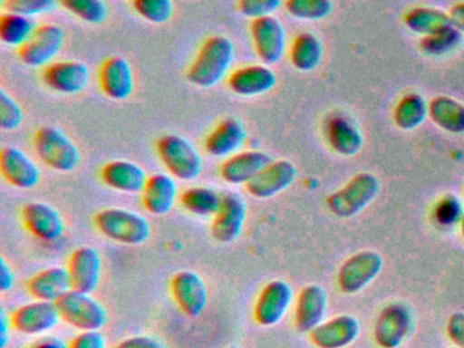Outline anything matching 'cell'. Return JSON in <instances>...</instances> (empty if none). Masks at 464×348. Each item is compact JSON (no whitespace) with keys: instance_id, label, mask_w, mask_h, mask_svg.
<instances>
[{"instance_id":"obj_34","label":"cell","mask_w":464,"mask_h":348,"mask_svg":"<svg viewBox=\"0 0 464 348\" xmlns=\"http://www.w3.org/2000/svg\"><path fill=\"white\" fill-rule=\"evenodd\" d=\"M31 16L5 13L0 16V41L9 46L21 48L36 30Z\"/></svg>"},{"instance_id":"obj_37","label":"cell","mask_w":464,"mask_h":348,"mask_svg":"<svg viewBox=\"0 0 464 348\" xmlns=\"http://www.w3.org/2000/svg\"><path fill=\"white\" fill-rule=\"evenodd\" d=\"M285 7L290 15L305 21H319L333 11L331 0H285Z\"/></svg>"},{"instance_id":"obj_30","label":"cell","mask_w":464,"mask_h":348,"mask_svg":"<svg viewBox=\"0 0 464 348\" xmlns=\"http://www.w3.org/2000/svg\"><path fill=\"white\" fill-rule=\"evenodd\" d=\"M429 116L431 121L455 135L464 133V105L455 98L439 95L429 103Z\"/></svg>"},{"instance_id":"obj_28","label":"cell","mask_w":464,"mask_h":348,"mask_svg":"<svg viewBox=\"0 0 464 348\" xmlns=\"http://www.w3.org/2000/svg\"><path fill=\"white\" fill-rule=\"evenodd\" d=\"M178 185L175 177L156 173L149 177L142 190V203L153 215H165L175 206Z\"/></svg>"},{"instance_id":"obj_36","label":"cell","mask_w":464,"mask_h":348,"mask_svg":"<svg viewBox=\"0 0 464 348\" xmlns=\"http://www.w3.org/2000/svg\"><path fill=\"white\" fill-rule=\"evenodd\" d=\"M69 13L92 24L104 22L108 16V5L104 0H59Z\"/></svg>"},{"instance_id":"obj_18","label":"cell","mask_w":464,"mask_h":348,"mask_svg":"<svg viewBox=\"0 0 464 348\" xmlns=\"http://www.w3.org/2000/svg\"><path fill=\"white\" fill-rule=\"evenodd\" d=\"M21 215L26 230L43 241H56L63 234V218L50 204L32 201L24 206Z\"/></svg>"},{"instance_id":"obj_20","label":"cell","mask_w":464,"mask_h":348,"mask_svg":"<svg viewBox=\"0 0 464 348\" xmlns=\"http://www.w3.org/2000/svg\"><path fill=\"white\" fill-rule=\"evenodd\" d=\"M0 170L9 184L20 189H32L40 182L39 166L17 147L2 149Z\"/></svg>"},{"instance_id":"obj_45","label":"cell","mask_w":464,"mask_h":348,"mask_svg":"<svg viewBox=\"0 0 464 348\" xmlns=\"http://www.w3.org/2000/svg\"><path fill=\"white\" fill-rule=\"evenodd\" d=\"M448 334L450 340L458 345L459 348H464V313L456 312L450 315L447 325Z\"/></svg>"},{"instance_id":"obj_40","label":"cell","mask_w":464,"mask_h":348,"mask_svg":"<svg viewBox=\"0 0 464 348\" xmlns=\"http://www.w3.org/2000/svg\"><path fill=\"white\" fill-rule=\"evenodd\" d=\"M24 121V111L20 103L0 90V128L4 130H14L20 128Z\"/></svg>"},{"instance_id":"obj_25","label":"cell","mask_w":464,"mask_h":348,"mask_svg":"<svg viewBox=\"0 0 464 348\" xmlns=\"http://www.w3.org/2000/svg\"><path fill=\"white\" fill-rule=\"evenodd\" d=\"M270 162H273V160L265 151L251 150L237 152L222 163L219 173L227 184L246 185Z\"/></svg>"},{"instance_id":"obj_52","label":"cell","mask_w":464,"mask_h":348,"mask_svg":"<svg viewBox=\"0 0 464 348\" xmlns=\"http://www.w3.org/2000/svg\"><path fill=\"white\" fill-rule=\"evenodd\" d=\"M227 348H240V347H237V345H229V347H227Z\"/></svg>"},{"instance_id":"obj_14","label":"cell","mask_w":464,"mask_h":348,"mask_svg":"<svg viewBox=\"0 0 464 348\" xmlns=\"http://www.w3.org/2000/svg\"><path fill=\"white\" fill-rule=\"evenodd\" d=\"M246 218V200L238 193H224L218 212L214 215L211 234L217 241L222 242V244L233 242L243 231Z\"/></svg>"},{"instance_id":"obj_48","label":"cell","mask_w":464,"mask_h":348,"mask_svg":"<svg viewBox=\"0 0 464 348\" xmlns=\"http://www.w3.org/2000/svg\"><path fill=\"white\" fill-rule=\"evenodd\" d=\"M12 314L6 312L5 307L0 309V347L5 348L10 340V331H12Z\"/></svg>"},{"instance_id":"obj_19","label":"cell","mask_w":464,"mask_h":348,"mask_svg":"<svg viewBox=\"0 0 464 348\" xmlns=\"http://www.w3.org/2000/svg\"><path fill=\"white\" fill-rule=\"evenodd\" d=\"M88 67L83 63L67 60V62L51 63L43 72V82L53 92L61 94H77L89 83Z\"/></svg>"},{"instance_id":"obj_7","label":"cell","mask_w":464,"mask_h":348,"mask_svg":"<svg viewBox=\"0 0 464 348\" xmlns=\"http://www.w3.org/2000/svg\"><path fill=\"white\" fill-rule=\"evenodd\" d=\"M63 43L64 32L61 26L53 24H40L32 37L18 49V54L29 67L50 65L58 56Z\"/></svg>"},{"instance_id":"obj_43","label":"cell","mask_w":464,"mask_h":348,"mask_svg":"<svg viewBox=\"0 0 464 348\" xmlns=\"http://www.w3.org/2000/svg\"><path fill=\"white\" fill-rule=\"evenodd\" d=\"M463 215V204L456 196L447 195L437 204L436 218L441 225H455L459 220H461Z\"/></svg>"},{"instance_id":"obj_24","label":"cell","mask_w":464,"mask_h":348,"mask_svg":"<svg viewBox=\"0 0 464 348\" xmlns=\"http://www.w3.org/2000/svg\"><path fill=\"white\" fill-rule=\"evenodd\" d=\"M276 83V72L267 64L244 65L227 79L229 89L241 97H256L270 92Z\"/></svg>"},{"instance_id":"obj_4","label":"cell","mask_w":464,"mask_h":348,"mask_svg":"<svg viewBox=\"0 0 464 348\" xmlns=\"http://www.w3.org/2000/svg\"><path fill=\"white\" fill-rule=\"evenodd\" d=\"M157 152L170 176L183 181H192L202 173L203 160L191 141L183 136H162L157 141Z\"/></svg>"},{"instance_id":"obj_46","label":"cell","mask_w":464,"mask_h":348,"mask_svg":"<svg viewBox=\"0 0 464 348\" xmlns=\"http://www.w3.org/2000/svg\"><path fill=\"white\" fill-rule=\"evenodd\" d=\"M115 348H165V345L154 337L131 336L119 343Z\"/></svg>"},{"instance_id":"obj_42","label":"cell","mask_w":464,"mask_h":348,"mask_svg":"<svg viewBox=\"0 0 464 348\" xmlns=\"http://www.w3.org/2000/svg\"><path fill=\"white\" fill-rule=\"evenodd\" d=\"M281 5L282 0H238L237 7L240 14L255 21L273 15Z\"/></svg>"},{"instance_id":"obj_33","label":"cell","mask_w":464,"mask_h":348,"mask_svg":"<svg viewBox=\"0 0 464 348\" xmlns=\"http://www.w3.org/2000/svg\"><path fill=\"white\" fill-rule=\"evenodd\" d=\"M429 114V105L417 92L403 95L393 109V121L403 130L420 127Z\"/></svg>"},{"instance_id":"obj_49","label":"cell","mask_w":464,"mask_h":348,"mask_svg":"<svg viewBox=\"0 0 464 348\" xmlns=\"http://www.w3.org/2000/svg\"><path fill=\"white\" fill-rule=\"evenodd\" d=\"M31 348H70V344H67L61 337L44 336L36 340V342L31 345Z\"/></svg>"},{"instance_id":"obj_32","label":"cell","mask_w":464,"mask_h":348,"mask_svg":"<svg viewBox=\"0 0 464 348\" xmlns=\"http://www.w3.org/2000/svg\"><path fill=\"white\" fill-rule=\"evenodd\" d=\"M290 62L298 71L314 70L322 62L323 45L319 38L312 33H301L293 40L290 46Z\"/></svg>"},{"instance_id":"obj_23","label":"cell","mask_w":464,"mask_h":348,"mask_svg":"<svg viewBox=\"0 0 464 348\" xmlns=\"http://www.w3.org/2000/svg\"><path fill=\"white\" fill-rule=\"evenodd\" d=\"M327 294L319 285H309L298 294L295 321L298 331L311 334L324 320L327 313Z\"/></svg>"},{"instance_id":"obj_41","label":"cell","mask_w":464,"mask_h":348,"mask_svg":"<svg viewBox=\"0 0 464 348\" xmlns=\"http://www.w3.org/2000/svg\"><path fill=\"white\" fill-rule=\"evenodd\" d=\"M59 0H5L7 13L23 14L26 16L42 15L56 7Z\"/></svg>"},{"instance_id":"obj_10","label":"cell","mask_w":464,"mask_h":348,"mask_svg":"<svg viewBox=\"0 0 464 348\" xmlns=\"http://www.w3.org/2000/svg\"><path fill=\"white\" fill-rule=\"evenodd\" d=\"M251 37L257 56L265 64L278 63L286 49L284 26L276 16H265L251 22Z\"/></svg>"},{"instance_id":"obj_44","label":"cell","mask_w":464,"mask_h":348,"mask_svg":"<svg viewBox=\"0 0 464 348\" xmlns=\"http://www.w3.org/2000/svg\"><path fill=\"white\" fill-rule=\"evenodd\" d=\"M70 348H105V337L100 331L81 332L70 343Z\"/></svg>"},{"instance_id":"obj_38","label":"cell","mask_w":464,"mask_h":348,"mask_svg":"<svg viewBox=\"0 0 464 348\" xmlns=\"http://www.w3.org/2000/svg\"><path fill=\"white\" fill-rule=\"evenodd\" d=\"M461 43V33L455 26L440 30L431 35H426L420 41V49L425 53L440 56V54L450 53L453 49L458 48Z\"/></svg>"},{"instance_id":"obj_6","label":"cell","mask_w":464,"mask_h":348,"mask_svg":"<svg viewBox=\"0 0 464 348\" xmlns=\"http://www.w3.org/2000/svg\"><path fill=\"white\" fill-rule=\"evenodd\" d=\"M380 182L372 173L353 177L342 189L328 196L327 206L339 218H352L368 207L379 193Z\"/></svg>"},{"instance_id":"obj_2","label":"cell","mask_w":464,"mask_h":348,"mask_svg":"<svg viewBox=\"0 0 464 348\" xmlns=\"http://www.w3.org/2000/svg\"><path fill=\"white\" fill-rule=\"evenodd\" d=\"M100 233L124 245H140L150 237V223L138 212L123 208H105L94 217Z\"/></svg>"},{"instance_id":"obj_12","label":"cell","mask_w":464,"mask_h":348,"mask_svg":"<svg viewBox=\"0 0 464 348\" xmlns=\"http://www.w3.org/2000/svg\"><path fill=\"white\" fill-rule=\"evenodd\" d=\"M293 302V290L284 280H273L260 291L254 317L259 325L274 326L285 317Z\"/></svg>"},{"instance_id":"obj_17","label":"cell","mask_w":464,"mask_h":348,"mask_svg":"<svg viewBox=\"0 0 464 348\" xmlns=\"http://www.w3.org/2000/svg\"><path fill=\"white\" fill-rule=\"evenodd\" d=\"M72 288L92 294L102 279V256L92 246H81L72 253L67 264Z\"/></svg>"},{"instance_id":"obj_13","label":"cell","mask_w":464,"mask_h":348,"mask_svg":"<svg viewBox=\"0 0 464 348\" xmlns=\"http://www.w3.org/2000/svg\"><path fill=\"white\" fill-rule=\"evenodd\" d=\"M61 320L58 307L53 302L34 301L12 313L13 328L24 334L39 336L53 331Z\"/></svg>"},{"instance_id":"obj_1","label":"cell","mask_w":464,"mask_h":348,"mask_svg":"<svg viewBox=\"0 0 464 348\" xmlns=\"http://www.w3.org/2000/svg\"><path fill=\"white\" fill-rule=\"evenodd\" d=\"M235 59V45L225 35H211L199 48L187 71V79L198 87L216 86L229 72Z\"/></svg>"},{"instance_id":"obj_26","label":"cell","mask_w":464,"mask_h":348,"mask_svg":"<svg viewBox=\"0 0 464 348\" xmlns=\"http://www.w3.org/2000/svg\"><path fill=\"white\" fill-rule=\"evenodd\" d=\"M29 294L37 301L56 302L72 290L69 269L64 266H50L43 269L26 282Z\"/></svg>"},{"instance_id":"obj_11","label":"cell","mask_w":464,"mask_h":348,"mask_svg":"<svg viewBox=\"0 0 464 348\" xmlns=\"http://www.w3.org/2000/svg\"><path fill=\"white\" fill-rule=\"evenodd\" d=\"M170 293L179 309L188 317H198L208 306V285L195 272H178L170 280Z\"/></svg>"},{"instance_id":"obj_31","label":"cell","mask_w":464,"mask_h":348,"mask_svg":"<svg viewBox=\"0 0 464 348\" xmlns=\"http://www.w3.org/2000/svg\"><path fill=\"white\" fill-rule=\"evenodd\" d=\"M404 24L417 34L431 35L453 26L450 14L433 7H415L404 14Z\"/></svg>"},{"instance_id":"obj_15","label":"cell","mask_w":464,"mask_h":348,"mask_svg":"<svg viewBox=\"0 0 464 348\" xmlns=\"http://www.w3.org/2000/svg\"><path fill=\"white\" fill-rule=\"evenodd\" d=\"M325 140L328 146L343 157H353L360 152L363 146V136L352 117L342 111H334L325 119L324 125Z\"/></svg>"},{"instance_id":"obj_51","label":"cell","mask_w":464,"mask_h":348,"mask_svg":"<svg viewBox=\"0 0 464 348\" xmlns=\"http://www.w3.org/2000/svg\"><path fill=\"white\" fill-rule=\"evenodd\" d=\"M461 234H463V237H464V215H463V218H461Z\"/></svg>"},{"instance_id":"obj_3","label":"cell","mask_w":464,"mask_h":348,"mask_svg":"<svg viewBox=\"0 0 464 348\" xmlns=\"http://www.w3.org/2000/svg\"><path fill=\"white\" fill-rule=\"evenodd\" d=\"M34 146L40 160L53 170L67 173L80 165V150L74 141L63 130L53 125H44L37 130Z\"/></svg>"},{"instance_id":"obj_8","label":"cell","mask_w":464,"mask_h":348,"mask_svg":"<svg viewBox=\"0 0 464 348\" xmlns=\"http://www.w3.org/2000/svg\"><path fill=\"white\" fill-rule=\"evenodd\" d=\"M382 269V257L374 250H362L344 261L338 285L343 293L357 294L371 285Z\"/></svg>"},{"instance_id":"obj_29","label":"cell","mask_w":464,"mask_h":348,"mask_svg":"<svg viewBox=\"0 0 464 348\" xmlns=\"http://www.w3.org/2000/svg\"><path fill=\"white\" fill-rule=\"evenodd\" d=\"M102 179L108 187L119 192H142L149 177L138 163L131 160H112L102 168Z\"/></svg>"},{"instance_id":"obj_21","label":"cell","mask_w":464,"mask_h":348,"mask_svg":"<svg viewBox=\"0 0 464 348\" xmlns=\"http://www.w3.org/2000/svg\"><path fill=\"white\" fill-rule=\"evenodd\" d=\"M309 334L317 348H344L357 339L360 323L353 315L339 314L323 321Z\"/></svg>"},{"instance_id":"obj_16","label":"cell","mask_w":464,"mask_h":348,"mask_svg":"<svg viewBox=\"0 0 464 348\" xmlns=\"http://www.w3.org/2000/svg\"><path fill=\"white\" fill-rule=\"evenodd\" d=\"M297 176L295 165L289 160H279L268 163L255 179L246 185V192L256 198H270L293 184Z\"/></svg>"},{"instance_id":"obj_22","label":"cell","mask_w":464,"mask_h":348,"mask_svg":"<svg viewBox=\"0 0 464 348\" xmlns=\"http://www.w3.org/2000/svg\"><path fill=\"white\" fill-rule=\"evenodd\" d=\"M100 87L111 100H126L134 90V73L124 57L115 54L102 63L99 73Z\"/></svg>"},{"instance_id":"obj_50","label":"cell","mask_w":464,"mask_h":348,"mask_svg":"<svg viewBox=\"0 0 464 348\" xmlns=\"http://www.w3.org/2000/svg\"><path fill=\"white\" fill-rule=\"evenodd\" d=\"M450 21L453 26L460 33H464V2L456 3L450 11Z\"/></svg>"},{"instance_id":"obj_35","label":"cell","mask_w":464,"mask_h":348,"mask_svg":"<svg viewBox=\"0 0 464 348\" xmlns=\"http://www.w3.org/2000/svg\"><path fill=\"white\" fill-rule=\"evenodd\" d=\"M181 204L187 211L198 217H214L221 206L222 195L211 188L194 187L184 190Z\"/></svg>"},{"instance_id":"obj_39","label":"cell","mask_w":464,"mask_h":348,"mask_svg":"<svg viewBox=\"0 0 464 348\" xmlns=\"http://www.w3.org/2000/svg\"><path fill=\"white\" fill-rule=\"evenodd\" d=\"M132 7L138 15L154 24H165L172 18V0H131Z\"/></svg>"},{"instance_id":"obj_5","label":"cell","mask_w":464,"mask_h":348,"mask_svg":"<svg viewBox=\"0 0 464 348\" xmlns=\"http://www.w3.org/2000/svg\"><path fill=\"white\" fill-rule=\"evenodd\" d=\"M61 320L81 332L100 331L107 324V310L88 293L70 290L56 302Z\"/></svg>"},{"instance_id":"obj_9","label":"cell","mask_w":464,"mask_h":348,"mask_svg":"<svg viewBox=\"0 0 464 348\" xmlns=\"http://www.w3.org/2000/svg\"><path fill=\"white\" fill-rule=\"evenodd\" d=\"M412 329L411 310L404 304H387L374 324V340L382 348H398Z\"/></svg>"},{"instance_id":"obj_27","label":"cell","mask_w":464,"mask_h":348,"mask_svg":"<svg viewBox=\"0 0 464 348\" xmlns=\"http://www.w3.org/2000/svg\"><path fill=\"white\" fill-rule=\"evenodd\" d=\"M246 138L243 122L235 117H227L208 133L205 140V150L211 157L229 158L237 154Z\"/></svg>"},{"instance_id":"obj_47","label":"cell","mask_w":464,"mask_h":348,"mask_svg":"<svg viewBox=\"0 0 464 348\" xmlns=\"http://www.w3.org/2000/svg\"><path fill=\"white\" fill-rule=\"evenodd\" d=\"M15 285V275L5 258H0V291L6 293Z\"/></svg>"}]
</instances>
